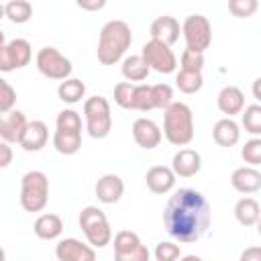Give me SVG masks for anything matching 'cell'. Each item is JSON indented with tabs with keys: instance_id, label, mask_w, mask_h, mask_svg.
<instances>
[{
	"instance_id": "cell-1",
	"label": "cell",
	"mask_w": 261,
	"mask_h": 261,
	"mask_svg": "<svg viewBox=\"0 0 261 261\" xmlns=\"http://www.w3.org/2000/svg\"><path fill=\"white\" fill-rule=\"evenodd\" d=\"M212 210L206 196L192 188H181L169 196L163 210V224L177 243H196L210 228Z\"/></svg>"
},
{
	"instance_id": "cell-2",
	"label": "cell",
	"mask_w": 261,
	"mask_h": 261,
	"mask_svg": "<svg viewBox=\"0 0 261 261\" xmlns=\"http://www.w3.org/2000/svg\"><path fill=\"white\" fill-rule=\"evenodd\" d=\"M133 43V33L130 27L124 20H108L102 29H100V37H98V61L102 65H114L122 59V55L126 53V49Z\"/></svg>"
},
{
	"instance_id": "cell-3",
	"label": "cell",
	"mask_w": 261,
	"mask_h": 261,
	"mask_svg": "<svg viewBox=\"0 0 261 261\" xmlns=\"http://www.w3.org/2000/svg\"><path fill=\"white\" fill-rule=\"evenodd\" d=\"M163 135L175 147H184V145L192 143V139H194V114H192V108L188 104L171 102L165 108Z\"/></svg>"
},
{
	"instance_id": "cell-4",
	"label": "cell",
	"mask_w": 261,
	"mask_h": 261,
	"mask_svg": "<svg viewBox=\"0 0 261 261\" xmlns=\"http://www.w3.org/2000/svg\"><path fill=\"white\" fill-rule=\"evenodd\" d=\"M53 147L61 155H75L80 151V147H82V116L75 110L65 108L57 114Z\"/></svg>"
},
{
	"instance_id": "cell-5",
	"label": "cell",
	"mask_w": 261,
	"mask_h": 261,
	"mask_svg": "<svg viewBox=\"0 0 261 261\" xmlns=\"http://www.w3.org/2000/svg\"><path fill=\"white\" fill-rule=\"evenodd\" d=\"M49 200V179L43 171H27L20 179V206L27 212H41Z\"/></svg>"
},
{
	"instance_id": "cell-6",
	"label": "cell",
	"mask_w": 261,
	"mask_h": 261,
	"mask_svg": "<svg viewBox=\"0 0 261 261\" xmlns=\"http://www.w3.org/2000/svg\"><path fill=\"white\" fill-rule=\"evenodd\" d=\"M77 222H80V228L86 234V241H88L90 247L102 249V247H106L110 243L112 228H110V222H108L106 214L98 206H86L80 212Z\"/></svg>"
},
{
	"instance_id": "cell-7",
	"label": "cell",
	"mask_w": 261,
	"mask_h": 261,
	"mask_svg": "<svg viewBox=\"0 0 261 261\" xmlns=\"http://www.w3.org/2000/svg\"><path fill=\"white\" fill-rule=\"evenodd\" d=\"M84 118H86V130L92 139H104L110 135L112 114H110V104L104 96H92L84 102Z\"/></svg>"
},
{
	"instance_id": "cell-8",
	"label": "cell",
	"mask_w": 261,
	"mask_h": 261,
	"mask_svg": "<svg viewBox=\"0 0 261 261\" xmlns=\"http://www.w3.org/2000/svg\"><path fill=\"white\" fill-rule=\"evenodd\" d=\"M181 35L186 39V49L204 53L212 43V24L204 14H190L181 24Z\"/></svg>"
},
{
	"instance_id": "cell-9",
	"label": "cell",
	"mask_w": 261,
	"mask_h": 261,
	"mask_svg": "<svg viewBox=\"0 0 261 261\" xmlns=\"http://www.w3.org/2000/svg\"><path fill=\"white\" fill-rule=\"evenodd\" d=\"M35 63H37V69H39L45 77H49V80H59V82H63V80H67V77L71 75V71H73L71 61H69L59 49H55V47H43V49H39Z\"/></svg>"
},
{
	"instance_id": "cell-10",
	"label": "cell",
	"mask_w": 261,
	"mask_h": 261,
	"mask_svg": "<svg viewBox=\"0 0 261 261\" xmlns=\"http://www.w3.org/2000/svg\"><path fill=\"white\" fill-rule=\"evenodd\" d=\"M141 57L149 65V69H155L157 73H171L177 67V59H175V53L171 51V47L161 41H155V39H151L143 45Z\"/></svg>"
},
{
	"instance_id": "cell-11",
	"label": "cell",
	"mask_w": 261,
	"mask_h": 261,
	"mask_svg": "<svg viewBox=\"0 0 261 261\" xmlns=\"http://www.w3.org/2000/svg\"><path fill=\"white\" fill-rule=\"evenodd\" d=\"M114 261H149V249L133 230H120L114 237Z\"/></svg>"
},
{
	"instance_id": "cell-12",
	"label": "cell",
	"mask_w": 261,
	"mask_h": 261,
	"mask_svg": "<svg viewBox=\"0 0 261 261\" xmlns=\"http://www.w3.org/2000/svg\"><path fill=\"white\" fill-rule=\"evenodd\" d=\"M33 49L27 39H12L0 47V71H14L31 63Z\"/></svg>"
},
{
	"instance_id": "cell-13",
	"label": "cell",
	"mask_w": 261,
	"mask_h": 261,
	"mask_svg": "<svg viewBox=\"0 0 261 261\" xmlns=\"http://www.w3.org/2000/svg\"><path fill=\"white\" fill-rule=\"evenodd\" d=\"M55 257L59 261H96V251L77 239H61L55 245Z\"/></svg>"
},
{
	"instance_id": "cell-14",
	"label": "cell",
	"mask_w": 261,
	"mask_h": 261,
	"mask_svg": "<svg viewBox=\"0 0 261 261\" xmlns=\"http://www.w3.org/2000/svg\"><path fill=\"white\" fill-rule=\"evenodd\" d=\"M161 128L157 126L155 120L151 118H137L133 122V139L141 149H155L161 143Z\"/></svg>"
},
{
	"instance_id": "cell-15",
	"label": "cell",
	"mask_w": 261,
	"mask_h": 261,
	"mask_svg": "<svg viewBox=\"0 0 261 261\" xmlns=\"http://www.w3.org/2000/svg\"><path fill=\"white\" fill-rule=\"evenodd\" d=\"M96 198L102 204H116L124 194V181L116 173H106L96 181Z\"/></svg>"
},
{
	"instance_id": "cell-16",
	"label": "cell",
	"mask_w": 261,
	"mask_h": 261,
	"mask_svg": "<svg viewBox=\"0 0 261 261\" xmlns=\"http://www.w3.org/2000/svg\"><path fill=\"white\" fill-rule=\"evenodd\" d=\"M149 33H151V39L161 41V43H165V45H169V47H171V45L179 39L181 27H179V22H177V18H175V16L165 14V16H157V18L151 22Z\"/></svg>"
},
{
	"instance_id": "cell-17",
	"label": "cell",
	"mask_w": 261,
	"mask_h": 261,
	"mask_svg": "<svg viewBox=\"0 0 261 261\" xmlns=\"http://www.w3.org/2000/svg\"><path fill=\"white\" fill-rule=\"evenodd\" d=\"M47 139H49L47 124L43 120H31V122H27V128L22 133L18 145L29 153H37L47 145Z\"/></svg>"
},
{
	"instance_id": "cell-18",
	"label": "cell",
	"mask_w": 261,
	"mask_h": 261,
	"mask_svg": "<svg viewBox=\"0 0 261 261\" xmlns=\"http://www.w3.org/2000/svg\"><path fill=\"white\" fill-rule=\"evenodd\" d=\"M202 169V157L194 149H179L171 159V171L175 177H192Z\"/></svg>"
},
{
	"instance_id": "cell-19",
	"label": "cell",
	"mask_w": 261,
	"mask_h": 261,
	"mask_svg": "<svg viewBox=\"0 0 261 261\" xmlns=\"http://www.w3.org/2000/svg\"><path fill=\"white\" fill-rule=\"evenodd\" d=\"M27 116L20 110H10L6 116L0 118V141L4 143H18L24 128H27Z\"/></svg>"
},
{
	"instance_id": "cell-20",
	"label": "cell",
	"mask_w": 261,
	"mask_h": 261,
	"mask_svg": "<svg viewBox=\"0 0 261 261\" xmlns=\"http://www.w3.org/2000/svg\"><path fill=\"white\" fill-rule=\"evenodd\" d=\"M145 181H147V188L153 194L163 196V194H167V192L173 190V186H175V173L167 165H153L147 171Z\"/></svg>"
},
{
	"instance_id": "cell-21",
	"label": "cell",
	"mask_w": 261,
	"mask_h": 261,
	"mask_svg": "<svg viewBox=\"0 0 261 261\" xmlns=\"http://www.w3.org/2000/svg\"><path fill=\"white\" fill-rule=\"evenodd\" d=\"M216 104H218V110L222 114H226V118H232L234 114L243 112V108H245V94L237 86H224L218 92Z\"/></svg>"
},
{
	"instance_id": "cell-22",
	"label": "cell",
	"mask_w": 261,
	"mask_h": 261,
	"mask_svg": "<svg viewBox=\"0 0 261 261\" xmlns=\"http://www.w3.org/2000/svg\"><path fill=\"white\" fill-rule=\"evenodd\" d=\"M230 186L241 194H255L261 190V173L255 167H237L230 175Z\"/></svg>"
},
{
	"instance_id": "cell-23",
	"label": "cell",
	"mask_w": 261,
	"mask_h": 261,
	"mask_svg": "<svg viewBox=\"0 0 261 261\" xmlns=\"http://www.w3.org/2000/svg\"><path fill=\"white\" fill-rule=\"evenodd\" d=\"M212 139L220 147H234L241 141V128L232 118H220L212 128Z\"/></svg>"
},
{
	"instance_id": "cell-24",
	"label": "cell",
	"mask_w": 261,
	"mask_h": 261,
	"mask_svg": "<svg viewBox=\"0 0 261 261\" xmlns=\"http://www.w3.org/2000/svg\"><path fill=\"white\" fill-rule=\"evenodd\" d=\"M33 230H35V234H37L39 239H43V241H53V239H57V237L63 232V222H61V218H59L57 214L47 212V214H41V216L35 220Z\"/></svg>"
},
{
	"instance_id": "cell-25",
	"label": "cell",
	"mask_w": 261,
	"mask_h": 261,
	"mask_svg": "<svg viewBox=\"0 0 261 261\" xmlns=\"http://www.w3.org/2000/svg\"><path fill=\"white\" fill-rule=\"evenodd\" d=\"M259 216H261V206L255 198L245 196L234 204V218H237L239 224L253 226V224L259 222Z\"/></svg>"
},
{
	"instance_id": "cell-26",
	"label": "cell",
	"mask_w": 261,
	"mask_h": 261,
	"mask_svg": "<svg viewBox=\"0 0 261 261\" xmlns=\"http://www.w3.org/2000/svg\"><path fill=\"white\" fill-rule=\"evenodd\" d=\"M120 71H122L124 80L130 84V82H143V80H147V75H149L151 69H149V65L143 61L141 55H128V57L122 59Z\"/></svg>"
},
{
	"instance_id": "cell-27",
	"label": "cell",
	"mask_w": 261,
	"mask_h": 261,
	"mask_svg": "<svg viewBox=\"0 0 261 261\" xmlns=\"http://www.w3.org/2000/svg\"><path fill=\"white\" fill-rule=\"evenodd\" d=\"M57 96L65 104H75L86 96V84L82 80H77V77H67V80H63L59 84Z\"/></svg>"
},
{
	"instance_id": "cell-28",
	"label": "cell",
	"mask_w": 261,
	"mask_h": 261,
	"mask_svg": "<svg viewBox=\"0 0 261 261\" xmlns=\"http://www.w3.org/2000/svg\"><path fill=\"white\" fill-rule=\"evenodd\" d=\"M4 16L16 24H22L33 16V4L29 0H10L4 4Z\"/></svg>"
},
{
	"instance_id": "cell-29",
	"label": "cell",
	"mask_w": 261,
	"mask_h": 261,
	"mask_svg": "<svg viewBox=\"0 0 261 261\" xmlns=\"http://www.w3.org/2000/svg\"><path fill=\"white\" fill-rule=\"evenodd\" d=\"M175 86L184 94H196V92H200L202 86H204L202 71H181L179 69V73L175 75Z\"/></svg>"
},
{
	"instance_id": "cell-30",
	"label": "cell",
	"mask_w": 261,
	"mask_h": 261,
	"mask_svg": "<svg viewBox=\"0 0 261 261\" xmlns=\"http://www.w3.org/2000/svg\"><path fill=\"white\" fill-rule=\"evenodd\" d=\"M245 130L253 137L261 135V106L259 104H251L243 110V118H241Z\"/></svg>"
},
{
	"instance_id": "cell-31",
	"label": "cell",
	"mask_w": 261,
	"mask_h": 261,
	"mask_svg": "<svg viewBox=\"0 0 261 261\" xmlns=\"http://www.w3.org/2000/svg\"><path fill=\"white\" fill-rule=\"evenodd\" d=\"M114 102L124 108V110H133V102H135V84L128 82H120L114 86Z\"/></svg>"
},
{
	"instance_id": "cell-32",
	"label": "cell",
	"mask_w": 261,
	"mask_h": 261,
	"mask_svg": "<svg viewBox=\"0 0 261 261\" xmlns=\"http://www.w3.org/2000/svg\"><path fill=\"white\" fill-rule=\"evenodd\" d=\"M133 110H141V112L155 110V108H153L151 86H147V84H137V86H135V102H133Z\"/></svg>"
},
{
	"instance_id": "cell-33",
	"label": "cell",
	"mask_w": 261,
	"mask_h": 261,
	"mask_svg": "<svg viewBox=\"0 0 261 261\" xmlns=\"http://www.w3.org/2000/svg\"><path fill=\"white\" fill-rule=\"evenodd\" d=\"M151 96H153V108H167L173 102V90L169 84H155L151 86Z\"/></svg>"
},
{
	"instance_id": "cell-34",
	"label": "cell",
	"mask_w": 261,
	"mask_h": 261,
	"mask_svg": "<svg viewBox=\"0 0 261 261\" xmlns=\"http://www.w3.org/2000/svg\"><path fill=\"white\" fill-rule=\"evenodd\" d=\"M241 157L245 159V163H249V167L259 165L261 163V139L259 137L249 139L241 149Z\"/></svg>"
},
{
	"instance_id": "cell-35",
	"label": "cell",
	"mask_w": 261,
	"mask_h": 261,
	"mask_svg": "<svg viewBox=\"0 0 261 261\" xmlns=\"http://www.w3.org/2000/svg\"><path fill=\"white\" fill-rule=\"evenodd\" d=\"M14 104H16L14 88L4 77H0V114H8L10 110H14Z\"/></svg>"
},
{
	"instance_id": "cell-36",
	"label": "cell",
	"mask_w": 261,
	"mask_h": 261,
	"mask_svg": "<svg viewBox=\"0 0 261 261\" xmlns=\"http://www.w3.org/2000/svg\"><path fill=\"white\" fill-rule=\"evenodd\" d=\"M259 8V2L257 0H230L228 2V10L239 16V18H249L255 14V10Z\"/></svg>"
},
{
	"instance_id": "cell-37",
	"label": "cell",
	"mask_w": 261,
	"mask_h": 261,
	"mask_svg": "<svg viewBox=\"0 0 261 261\" xmlns=\"http://www.w3.org/2000/svg\"><path fill=\"white\" fill-rule=\"evenodd\" d=\"M179 63H181V71H202L204 53H196V51L184 49V53L179 57Z\"/></svg>"
},
{
	"instance_id": "cell-38",
	"label": "cell",
	"mask_w": 261,
	"mask_h": 261,
	"mask_svg": "<svg viewBox=\"0 0 261 261\" xmlns=\"http://www.w3.org/2000/svg\"><path fill=\"white\" fill-rule=\"evenodd\" d=\"M179 245L171 243V241H161L155 247V259L157 261H177L179 259Z\"/></svg>"
},
{
	"instance_id": "cell-39",
	"label": "cell",
	"mask_w": 261,
	"mask_h": 261,
	"mask_svg": "<svg viewBox=\"0 0 261 261\" xmlns=\"http://www.w3.org/2000/svg\"><path fill=\"white\" fill-rule=\"evenodd\" d=\"M12 163V147L4 141H0V169L8 167Z\"/></svg>"
},
{
	"instance_id": "cell-40",
	"label": "cell",
	"mask_w": 261,
	"mask_h": 261,
	"mask_svg": "<svg viewBox=\"0 0 261 261\" xmlns=\"http://www.w3.org/2000/svg\"><path fill=\"white\" fill-rule=\"evenodd\" d=\"M239 261H261V247H247L243 253H241V257H239Z\"/></svg>"
},
{
	"instance_id": "cell-41",
	"label": "cell",
	"mask_w": 261,
	"mask_h": 261,
	"mask_svg": "<svg viewBox=\"0 0 261 261\" xmlns=\"http://www.w3.org/2000/svg\"><path fill=\"white\" fill-rule=\"evenodd\" d=\"M77 6L82 8V10H102L104 6H106V2L104 0H96V2H77Z\"/></svg>"
},
{
	"instance_id": "cell-42",
	"label": "cell",
	"mask_w": 261,
	"mask_h": 261,
	"mask_svg": "<svg viewBox=\"0 0 261 261\" xmlns=\"http://www.w3.org/2000/svg\"><path fill=\"white\" fill-rule=\"evenodd\" d=\"M179 261H204L202 257H198V255H184Z\"/></svg>"
},
{
	"instance_id": "cell-43",
	"label": "cell",
	"mask_w": 261,
	"mask_h": 261,
	"mask_svg": "<svg viewBox=\"0 0 261 261\" xmlns=\"http://www.w3.org/2000/svg\"><path fill=\"white\" fill-rule=\"evenodd\" d=\"M259 82H261V80H255V82H253V94H255L257 100H259Z\"/></svg>"
},
{
	"instance_id": "cell-44",
	"label": "cell",
	"mask_w": 261,
	"mask_h": 261,
	"mask_svg": "<svg viewBox=\"0 0 261 261\" xmlns=\"http://www.w3.org/2000/svg\"><path fill=\"white\" fill-rule=\"evenodd\" d=\"M0 261H6V253H4V249L0 247Z\"/></svg>"
},
{
	"instance_id": "cell-45",
	"label": "cell",
	"mask_w": 261,
	"mask_h": 261,
	"mask_svg": "<svg viewBox=\"0 0 261 261\" xmlns=\"http://www.w3.org/2000/svg\"><path fill=\"white\" fill-rule=\"evenodd\" d=\"M0 18H4V4H0Z\"/></svg>"
},
{
	"instance_id": "cell-46",
	"label": "cell",
	"mask_w": 261,
	"mask_h": 261,
	"mask_svg": "<svg viewBox=\"0 0 261 261\" xmlns=\"http://www.w3.org/2000/svg\"><path fill=\"white\" fill-rule=\"evenodd\" d=\"M2 45H4V33L0 31V47H2Z\"/></svg>"
}]
</instances>
